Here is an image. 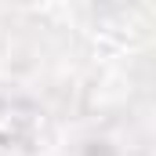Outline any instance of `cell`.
Segmentation results:
<instances>
[{
  "label": "cell",
  "mask_w": 156,
  "mask_h": 156,
  "mask_svg": "<svg viewBox=\"0 0 156 156\" xmlns=\"http://www.w3.org/2000/svg\"><path fill=\"white\" fill-rule=\"evenodd\" d=\"M33 123H37L33 109H22L15 102H4L0 105V153H7L18 142H26L29 131H33Z\"/></svg>",
  "instance_id": "obj_1"
}]
</instances>
